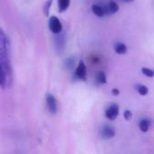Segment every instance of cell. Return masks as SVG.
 Segmentation results:
<instances>
[{"instance_id": "14", "label": "cell", "mask_w": 154, "mask_h": 154, "mask_svg": "<svg viewBox=\"0 0 154 154\" xmlns=\"http://www.w3.org/2000/svg\"><path fill=\"white\" fill-rule=\"evenodd\" d=\"M136 90H137L138 94H140L141 96H146L149 92L148 88L144 85H142V84H138L136 86Z\"/></svg>"}, {"instance_id": "11", "label": "cell", "mask_w": 154, "mask_h": 154, "mask_svg": "<svg viewBox=\"0 0 154 154\" xmlns=\"http://www.w3.org/2000/svg\"><path fill=\"white\" fill-rule=\"evenodd\" d=\"M151 125H152V122L149 119H142L139 123L140 130L143 133H147L150 130Z\"/></svg>"}, {"instance_id": "1", "label": "cell", "mask_w": 154, "mask_h": 154, "mask_svg": "<svg viewBox=\"0 0 154 154\" xmlns=\"http://www.w3.org/2000/svg\"><path fill=\"white\" fill-rule=\"evenodd\" d=\"M13 72L9 57V41L0 28V88L5 89L12 82Z\"/></svg>"}, {"instance_id": "20", "label": "cell", "mask_w": 154, "mask_h": 154, "mask_svg": "<svg viewBox=\"0 0 154 154\" xmlns=\"http://www.w3.org/2000/svg\"><path fill=\"white\" fill-rule=\"evenodd\" d=\"M119 1L124 2V3H132V2H134V0H119Z\"/></svg>"}, {"instance_id": "7", "label": "cell", "mask_w": 154, "mask_h": 154, "mask_svg": "<svg viewBox=\"0 0 154 154\" xmlns=\"http://www.w3.org/2000/svg\"><path fill=\"white\" fill-rule=\"evenodd\" d=\"M118 114H119V106L116 104H115V103L111 104L106 108V110L105 112L106 117L107 119H109V120H115L117 117Z\"/></svg>"}, {"instance_id": "4", "label": "cell", "mask_w": 154, "mask_h": 154, "mask_svg": "<svg viewBox=\"0 0 154 154\" xmlns=\"http://www.w3.org/2000/svg\"><path fill=\"white\" fill-rule=\"evenodd\" d=\"M49 29L54 34H57V33L62 32V30H63L62 23L57 16L53 15V16L50 17V19H49Z\"/></svg>"}, {"instance_id": "18", "label": "cell", "mask_w": 154, "mask_h": 154, "mask_svg": "<svg viewBox=\"0 0 154 154\" xmlns=\"http://www.w3.org/2000/svg\"><path fill=\"white\" fill-rule=\"evenodd\" d=\"M124 116H125V119L130 120L132 118V116H133V114H132V112L130 110H125L124 112Z\"/></svg>"}, {"instance_id": "6", "label": "cell", "mask_w": 154, "mask_h": 154, "mask_svg": "<svg viewBox=\"0 0 154 154\" xmlns=\"http://www.w3.org/2000/svg\"><path fill=\"white\" fill-rule=\"evenodd\" d=\"M46 105H47L48 110L50 111L51 114L55 115L57 113L58 102H57V99L55 98V97L51 93H48L46 95Z\"/></svg>"}, {"instance_id": "16", "label": "cell", "mask_w": 154, "mask_h": 154, "mask_svg": "<svg viewBox=\"0 0 154 154\" xmlns=\"http://www.w3.org/2000/svg\"><path fill=\"white\" fill-rule=\"evenodd\" d=\"M52 2L53 0H47L44 4V6H43V13L46 16H49V14H50V8L52 5Z\"/></svg>"}, {"instance_id": "13", "label": "cell", "mask_w": 154, "mask_h": 154, "mask_svg": "<svg viewBox=\"0 0 154 154\" xmlns=\"http://www.w3.org/2000/svg\"><path fill=\"white\" fill-rule=\"evenodd\" d=\"M70 5V0H58V7H59V12L62 13L66 11Z\"/></svg>"}, {"instance_id": "17", "label": "cell", "mask_w": 154, "mask_h": 154, "mask_svg": "<svg viewBox=\"0 0 154 154\" xmlns=\"http://www.w3.org/2000/svg\"><path fill=\"white\" fill-rule=\"evenodd\" d=\"M142 72H143V75H145V76L149 77V78H152L154 75L153 70L149 69V68H143L142 69Z\"/></svg>"}, {"instance_id": "3", "label": "cell", "mask_w": 154, "mask_h": 154, "mask_svg": "<svg viewBox=\"0 0 154 154\" xmlns=\"http://www.w3.org/2000/svg\"><path fill=\"white\" fill-rule=\"evenodd\" d=\"M116 135V129L109 125H104L99 129V136L101 139L104 140H109Z\"/></svg>"}, {"instance_id": "12", "label": "cell", "mask_w": 154, "mask_h": 154, "mask_svg": "<svg viewBox=\"0 0 154 154\" xmlns=\"http://www.w3.org/2000/svg\"><path fill=\"white\" fill-rule=\"evenodd\" d=\"M96 81L97 82V84L99 85H104L106 84L107 79H106V73L102 70H99L96 73Z\"/></svg>"}, {"instance_id": "2", "label": "cell", "mask_w": 154, "mask_h": 154, "mask_svg": "<svg viewBox=\"0 0 154 154\" xmlns=\"http://www.w3.org/2000/svg\"><path fill=\"white\" fill-rule=\"evenodd\" d=\"M55 38H54V48L56 52L60 55L62 54V52L65 50V45H66V33L63 32H60L57 34H55Z\"/></svg>"}, {"instance_id": "15", "label": "cell", "mask_w": 154, "mask_h": 154, "mask_svg": "<svg viewBox=\"0 0 154 154\" xmlns=\"http://www.w3.org/2000/svg\"><path fill=\"white\" fill-rule=\"evenodd\" d=\"M74 65H75V58L74 57H69L64 60V67L67 69H70L74 68Z\"/></svg>"}, {"instance_id": "10", "label": "cell", "mask_w": 154, "mask_h": 154, "mask_svg": "<svg viewBox=\"0 0 154 154\" xmlns=\"http://www.w3.org/2000/svg\"><path fill=\"white\" fill-rule=\"evenodd\" d=\"M114 50L116 51V53L117 54H120V55H123V54H125L127 52V46L126 44L121 42H118L115 44L114 46Z\"/></svg>"}, {"instance_id": "8", "label": "cell", "mask_w": 154, "mask_h": 154, "mask_svg": "<svg viewBox=\"0 0 154 154\" xmlns=\"http://www.w3.org/2000/svg\"><path fill=\"white\" fill-rule=\"evenodd\" d=\"M91 10L93 12V14L98 17H104L106 15H108L107 14V10L106 7V5H97V4H94L91 6Z\"/></svg>"}, {"instance_id": "9", "label": "cell", "mask_w": 154, "mask_h": 154, "mask_svg": "<svg viewBox=\"0 0 154 154\" xmlns=\"http://www.w3.org/2000/svg\"><path fill=\"white\" fill-rule=\"evenodd\" d=\"M106 7L108 15L109 14H115L119 10V5L115 0H109L108 3L106 5Z\"/></svg>"}, {"instance_id": "5", "label": "cell", "mask_w": 154, "mask_h": 154, "mask_svg": "<svg viewBox=\"0 0 154 154\" xmlns=\"http://www.w3.org/2000/svg\"><path fill=\"white\" fill-rule=\"evenodd\" d=\"M87 66L85 64V62L83 60H79L78 66H77V69L75 70V78L76 79H79V80H82V81H86L87 80Z\"/></svg>"}, {"instance_id": "19", "label": "cell", "mask_w": 154, "mask_h": 154, "mask_svg": "<svg viewBox=\"0 0 154 154\" xmlns=\"http://www.w3.org/2000/svg\"><path fill=\"white\" fill-rule=\"evenodd\" d=\"M112 94H113L114 96L117 97V96L120 94V91H119V89H117V88H113V89H112Z\"/></svg>"}]
</instances>
